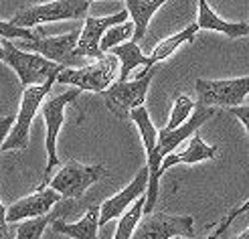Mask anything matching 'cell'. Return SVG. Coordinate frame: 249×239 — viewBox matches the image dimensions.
<instances>
[{"instance_id": "cell-22", "label": "cell", "mask_w": 249, "mask_h": 239, "mask_svg": "<svg viewBox=\"0 0 249 239\" xmlns=\"http://www.w3.org/2000/svg\"><path fill=\"white\" fill-rule=\"evenodd\" d=\"M144 197H140L138 201H134V203L122 213V217L118 221V227H116V233H114V239H130L136 225L138 221L142 219L144 215Z\"/></svg>"}, {"instance_id": "cell-21", "label": "cell", "mask_w": 249, "mask_h": 239, "mask_svg": "<svg viewBox=\"0 0 249 239\" xmlns=\"http://www.w3.org/2000/svg\"><path fill=\"white\" fill-rule=\"evenodd\" d=\"M196 33H198V29H196V24L193 22V24H189L186 29H182V31H178V33L166 37V39H162V41H160V43L152 49V53L148 55V67H154L156 63L168 59L182 43H193L195 37H196Z\"/></svg>"}, {"instance_id": "cell-30", "label": "cell", "mask_w": 249, "mask_h": 239, "mask_svg": "<svg viewBox=\"0 0 249 239\" xmlns=\"http://www.w3.org/2000/svg\"><path fill=\"white\" fill-rule=\"evenodd\" d=\"M172 239H203V237H182V235H177V237H172Z\"/></svg>"}, {"instance_id": "cell-2", "label": "cell", "mask_w": 249, "mask_h": 239, "mask_svg": "<svg viewBox=\"0 0 249 239\" xmlns=\"http://www.w3.org/2000/svg\"><path fill=\"white\" fill-rule=\"evenodd\" d=\"M53 85H55V79H49L41 85H33V87L22 90L18 114L15 116V124H12L8 136L4 138L2 146H0V152H8V150H27L29 148L31 124H33L36 111H39L41 104L45 102V97L49 95Z\"/></svg>"}, {"instance_id": "cell-17", "label": "cell", "mask_w": 249, "mask_h": 239, "mask_svg": "<svg viewBox=\"0 0 249 239\" xmlns=\"http://www.w3.org/2000/svg\"><path fill=\"white\" fill-rule=\"evenodd\" d=\"M196 29L198 31H217L223 33L229 39H241L249 33V24L245 20L241 22H229L223 20L217 12L209 6L207 0H198V18H196Z\"/></svg>"}, {"instance_id": "cell-29", "label": "cell", "mask_w": 249, "mask_h": 239, "mask_svg": "<svg viewBox=\"0 0 249 239\" xmlns=\"http://www.w3.org/2000/svg\"><path fill=\"white\" fill-rule=\"evenodd\" d=\"M235 239H249V229H243L237 237H235Z\"/></svg>"}, {"instance_id": "cell-28", "label": "cell", "mask_w": 249, "mask_h": 239, "mask_svg": "<svg viewBox=\"0 0 249 239\" xmlns=\"http://www.w3.org/2000/svg\"><path fill=\"white\" fill-rule=\"evenodd\" d=\"M227 110L231 111V116H235L241 122L245 134H249V106L243 104V106H233V108H227Z\"/></svg>"}, {"instance_id": "cell-9", "label": "cell", "mask_w": 249, "mask_h": 239, "mask_svg": "<svg viewBox=\"0 0 249 239\" xmlns=\"http://www.w3.org/2000/svg\"><path fill=\"white\" fill-rule=\"evenodd\" d=\"M196 92V106L203 108H233L243 104L249 92V79L247 75L233 79H196L195 81Z\"/></svg>"}, {"instance_id": "cell-20", "label": "cell", "mask_w": 249, "mask_h": 239, "mask_svg": "<svg viewBox=\"0 0 249 239\" xmlns=\"http://www.w3.org/2000/svg\"><path fill=\"white\" fill-rule=\"evenodd\" d=\"M109 53L118 59V79L120 81H126L136 67H148V57L142 53L140 45L134 41H126L114 49H109Z\"/></svg>"}, {"instance_id": "cell-25", "label": "cell", "mask_w": 249, "mask_h": 239, "mask_svg": "<svg viewBox=\"0 0 249 239\" xmlns=\"http://www.w3.org/2000/svg\"><path fill=\"white\" fill-rule=\"evenodd\" d=\"M193 110H195V102L189 95H177V99H174V104H172V110H170V120L164 128L172 130V128H177V126L184 124L191 118Z\"/></svg>"}, {"instance_id": "cell-16", "label": "cell", "mask_w": 249, "mask_h": 239, "mask_svg": "<svg viewBox=\"0 0 249 239\" xmlns=\"http://www.w3.org/2000/svg\"><path fill=\"white\" fill-rule=\"evenodd\" d=\"M219 156V146H209L201 136H191V142L180 152H170L160 160V174L177 165H198L205 160H215Z\"/></svg>"}, {"instance_id": "cell-8", "label": "cell", "mask_w": 249, "mask_h": 239, "mask_svg": "<svg viewBox=\"0 0 249 239\" xmlns=\"http://www.w3.org/2000/svg\"><path fill=\"white\" fill-rule=\"evenodd\" d=\"M107 168L104 165H81L77 160H69L61 166L53 179H49L45 186H51L61 195V199H81L85 191L97 181L107 177Z\"/></svg>"}, {"instance_id": "cell-1", "label": "cell", "mask_w": 249, "mask_h": 239, "mask_svg": "<svg viewBox=\"0 0 249 239\" xmlns=\"http://www.w3.org/2000/svg\"><path fill=\"white\" fill-rule=\"evenodd\" d=\"M2 49H4V57L2 61L17 73V77L22 85V90L33 85H41L49 79H57V75L63 71V65H57L53 61H47L45 57L36 55V53H29L18 49L12 41L2 39Z\"/></svg>"}, {"instance_id": "cell-27", "label": "cell", "mask_w": 249, "mask_h": 239, "mask_svg": "<svg viewBox=\"0 0 249 239\" xmlns=\"http://www.w3.org/2000/svg\"><path fill=\"white\" fill-rule=\"evenodd\" d=\"M39 33H35L31 29H18L15 24H10V20H2L0 18V39H6V41H31Z\"/></svg>"}, {"instance_id": "cell-6", "label": "cell", "mask_w": 249, "mask_h": 239, "mask_svg": "<svg viewBox=\"0 0 249 239\" xmlns=\"http://www.w3.org/2000/svg\"><path fill=\"white\" fill-rule=\"evenodd\" d=\"M140 130L144 150H146V168H148V186H146V195H144V215L152 213L154 205L158 201V183H160V156L156 154V134L158 130L154 128V122L150 120L146 106H140L130 111L128 116Z\"/></svg>"}, {"instance_id": "cell-12", "label": "cell", "mask_w": 249, "mask_h": 239, "mask_svg": "<svg viewBox=\"0 0 249 239\" xmlns=\"http://www.w3.org/2000/svg\"><path fill=\"white\" fill-rule=\"evenodd\" d=\"M215 114H217L215 108H203V106L195 104V110H193L191 118L186 120L184 124L177 126V128H172V130H166V128L158 130V134H156V154L160 156V160H162L166 154L174 152L180 142H184L186 138H191L205 122H209Z\"/></svg>"}, {"instance_id": "cell-3", "label": "cell", "mask_w": 249, "mask_h": 239, "mask_svg": "<svg viewBox=\"0 0 249 239\" xmlns=\"http://www.w3.org/2000/svg\"><path fill=\"white\" fill-rule=\"evenodd\" d=\"M152 77H154V67H144V71L140 75H136L132 81L116 79L106 92H102L106 108L118 120H128L132 110L144 106Z\"/></svg>"}, {"instance_id": "cell-26", "label": "cell", "mask_w": 249, "mask_h": 239, "mask_svg": "<svg viewBox=\"0 0 249 239\" xmlns=\"http://www.w3.org/2000/svg\"><path fill=\"white\" fill-rule=\"evenodd\" d=\"M247 209H249V201H243V203H241L239 207L231 209V211L227 213V215L215 225V229L209 233V237H207V239H223V237H225V233H227V229L231 227V223H233L235 219H237V217L241 215V213H245Z\"/></svg>"}, {"instance_id": "cell-23", "label": "cell", "mask_w": 249, "mask_h": 239, "mask_svg": "<svg viewBox=\"0 0 249 239\" xmlns=\"http://www.w3.org/2000/svg\"><path fill=\"white\" fill-rule=\"evenodd\" d=\"M132 33H134V24L132 20H124L120 24H114V27H109L104 35L102 39H99V51L102 53H107L109 49H114L122 43H126L132 39Z\"/></svg>"}, {"instance_id": "cell-14", "label": "cell", "mask_w": 249, "mask_h": 239, "mask_svg": "<svg viewBox=\"0 0 249 239\" xmlns=\"http://www.w3.org/2000/svg\"><path fill=\"white\" fill-rule=\"evenodd\" d=\"M124 20H128L126 8L122 12H116V15H109V17H87L83 22V29L79 31V37H77V47H75L77 57L99 59L104 55L99 51V39H102V35L109 27L120 24Z\"/></svg>"}, {"instance_id": "cell-5", "label": "cell", "mask_w": 249, "mask_h": 239, "mask_svg": "<svg viewBox=\"0 0 249 239\" xmlns=\"http://www.w3.org/2000/svg\"><path fill=\"white\" fill-rule=\"evenodd\" d=\"M118 79V59L114 55L104 53L99 59H95L89 65L83 67H65L57 75L59 83L73 85L79 92H93V93H102L107 87Z\"/></svg>"}, {"instance_id": "cell-11", "label": "cell", "mask_w": 249, "mask_h": 239, "mask_svg": "<svg viewBox=\"0 0 249 239\" xmlns=\"http://www.w3.org/2000/svg\"><path fill=\"white\" fill-rule=\"evenodd\" d=\"M77 37H79V31H71L65 35H59V37L36 35L31 41H17L15 45L18 49H22V51L36 53V55L45 57L47 61H53L57 65L69 67V65H73V61L77 59V53H75Z\"/></svg>"}, {"instance_id": "cell-19", "label": "cell", "mask_w": 249, "mask_h": 239, "mask_svg": "<svg viewBox=\"0 0 249 239\" xmlns=\"http://www.w3.org/2000/svg\"><path fill=\"white\" fill-rule=\"evenodd\" d=\"M168 0H126V12L132 18L134 24V33L132 39L134 43H138L148 31V24H150L152 17L158 12L160 6H164Z\"/></svg>"}, {"instance_id": "cell-18", "label": "cell", "mask_w": 249, "mask_h": 239, "mask_svg": "<svg viewBox=\"0 0 249 239\" xmlns=\"http://www.w3.org/2000/svg\"><path fill=\"white\" fill-rule=\"evenodd\" d=\"M53 227L55 233H61L65 237H71V239H99V213H97V207H89L83 217L75 223H67L63 219H53L49 223Z\"/></svg>"}, {"instance_id": "cell-13", "label": "cell", "mask_w": 249, "mask_h": 239, "mask_svg": "<svg viewBox=\"0 0 249 239\" xmlns=\"http://www.w3.org/2000/svg\"><path fill=\"white\" fill-rule=\"evenodd\" d=\"M61 195L57 191H53L51 186H41L36 188L35 193L22 197L18 201H15L12 205L6 207V221L8 223H18L24 219H35V217H43L49 215L51 209L59 203Z\"/></svg>"}, {"instance_id": "cell-31", "label": "cell", "mask_w": 249, "mask_h": 239, "mask_svg": "<svg viewBox=\"0 0 249 239\" xmlns=\"http://www.w3.org/2000/svg\"><path fill=\"white\" fill-rule=\"evenodd\" d=\"M2 57H4V49H2V45H0V61H2Z\"/></svg>"}, {"instance_id": "cell-15", "label": "cell", "mask_w": 249, "mask_h": 239, "mask_svg": "<svg viewBox=\"0 0 249 239\" xmlns=\"http://www.w3.org/2000/svg\"><path fill=\"white\" fill-rule=\"evenodd\" d=\"M146 186H148V168L142 166L138 170V174L134 177V181L122 188V191L114 197H109L107 201H104L102 205L97 207V213H99V225H106L109 223L111 219L120 217L124 211H126L134 201H138L140 197L146 195Z\"/></svg>"}, {"instance_id": "cell-7", "label": "cell", "mask_w": 249, "mask_h": 239, "mask_svg": "<svg viewBox=\"0 0 249 239\" xmlns=\"http://www.w3.org/2000/svg\"><path fill=\"white\" fill-rule=\"evenodd\" d=\"M79 90H69L61 95H55L51 99L43 102V118L47 126V136H45V148H47V166L43 172V181L39 184L45 186L51 179V172L59 166V156H57V136L61 132V126L65 122V110L79 97Z\"/></svg>"}, {"instance_id": "cell-24", "label": "cell", "mask_w": 249, "mask_h": 239, "mask_svg": "<svg viewBox=\"0 0 249 239\" xmlns=\"http://www.w3.org/2000/svg\"><path fill=\"white\" fill-rule=\"evenodd\" d=\"M53 221L51 215H43V217H35V219H24L18 221V227L15 233V239H41L47 225Z\"/></svg>"}, {"instance_id": "cell-10", "label": "cell", "mask_w": 249, "mask_h": 239, "mask_svg": "<svg viewBox=\"0 0 249 239\" xmlns=\"http://www.w3.org/2000/svg\"><path fill=\"white\" fill-rule=\"evenodd\" d=\"M195 233V219L189 215H168V213H146L136 225L130 239H172L177 235L191 237Z\"/></svg>"}, {"instance_id": "cell-32", "label": "cell", "mask_w": 249, "mask_h": 239, "mask_svg": "<svg viewBox=\"0 0 249 239\" xmlns=\"http://www.w3.org/2000/svg\"><path fill=\"white\" fill-rule=\"evenodd\" d=\"M87 2H89V4H91V2H95V0H87Z\"/></svg>"}, {"instance_id": "cell-4", "label": "cell", "mask_w": 249, "mask_h": 239, "mask_svg": "<svg viewBox=\"0 0 249 239\" xmlns=\"http://www.w3.org/2000/svg\"><path fill=\"white\" fill-rule=\"evenodd\" d=\"M89 2L87 0H51L45 4H31L17 10V15L10 18V24L18 29H35L45 22L57 20H75L87 15Z\"/></svg>"}]
</instances>
